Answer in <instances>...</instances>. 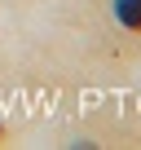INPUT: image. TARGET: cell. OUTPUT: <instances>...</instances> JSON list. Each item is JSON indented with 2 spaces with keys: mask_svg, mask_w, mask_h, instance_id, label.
Wrapping results in <instances>:
<instances>
[{
  "mask_svg": "<svg viewBox=\"0 0 141 150\" xmlns=\"http://www.w3.org/2000/svg\"><path fill=\"white\" fill-rule=\"evenodd\" d=\"M115 18L128 31H141V0H115Z\"/></svg>",
  "mask_w": 141,
  "mask_h": 150,
  "instance_id": "6da1fadb",
  "label": "cell"
}]
</instances>
